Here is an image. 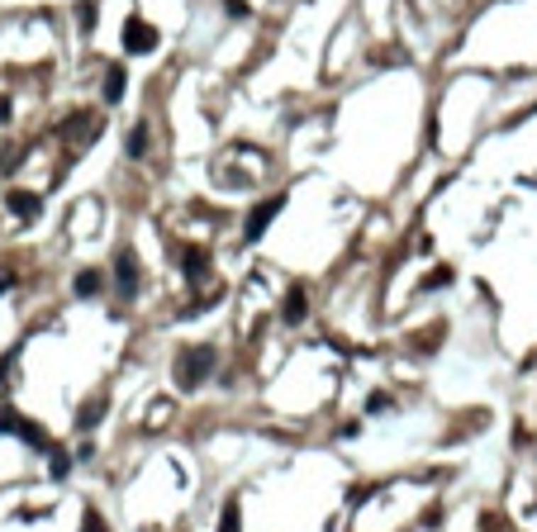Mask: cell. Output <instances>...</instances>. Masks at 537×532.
<instances>
[{
    "label": "cell",
    "mask_w": 537,
    "mask_h": 532,
    "mask_svg": "<svg viewBox=\"0 0 537 532\" xmlns=\"http://www.w3.org/2000/svg\"><path fill=\"white\" fill-rule=\"evenodd\" d=\"M447 281H452V271H447V266H438V271H433V276H428V290H443Z\"/></svg>",
    "instance_id": "cell-15"
},
{
    "label": "cell",
    "mask_w": 537,
    "mask_h": 532,
    "mask_svg": "<svg viewBox=\"0 0 537 532\" xmlns=\"http://www.w3.org/2000/svg\"><path fill=\"white\" fill-rule=\"evenodd\" d=\"M124 153L128 157H143V153H148V124H133V133H128V143H124Z\"/></svg>",
    "instance_id": "cell-11"
},
{
    "label": "cell",
    "mask_w": 537,
    "mask_h": 532,
    "mask_svg": "<svg viewBox=\"0 0 537 532\" xmlns=\"http://www.w3.org/2000/svg\"><path fill=\"white\" fill-rule=\"evenodd\" d=\"M157 48V29L143 24V19H128L124 24V52H153Z\"/></svg>",
    "instance_id": "cell-4"
},
{
    "label": "cell",
    "mask_w": 537,
    "mask_h": 532,
    "mask_svg": "<svg viewBox=\"0 0 537 532\" xmlns=\"http://www.w3.org/2000/svg\"><path fill=\"white\" fill-rule=\"evenodd\" d=\"M48 452H52V466H48V470H52V475L62 480L67 470H72V456H67V452H57V447H48Z\"/></svg>",
    "instance_id": "cell-13"
},
{
    "label": "cell",
    "mask_w": 537,
    "mask_h": 532,
    "mask_svg": "<svg viewBox=\"0 0 537 532\" xmlns=\"http://www.w3.org/2000/svg\"><path fill=\"white\" fill-rule=\"evenodd\" d=\"M77 24H81V29H86V33L95 29V5H91V0H86V5H81V10H77Z\"/></svg>",
    "instance_id": "cell-14"
},
{
    "label": "cell",
    "mask_w": 537,
    "mask_h": 532,
    "mask_svg": "<svg viewBox=\"0 0 537 532\" xmlns=\"http://www.w3.org/2000/svg\"><path fill=\"white\" fill-rule=\"evenodd\" d=\"M181 266H186V276H190V281H200V276L209 271V252H205V248H190L186 257H181Z\"/></svg>",
    "instance_id": "cell-10"
},
{
    "label": "cell",
    "mask_w": 537,
    "mask_h": 532,
    "mask_svg": "<svg viewBox=\"0 0 537 532\" xmlns=\"http://www.w3.org/2000/svg\"><path fill=\"white\" fill-rule=\"evenodd\" d=\"M100 419H105V394H95V399H86V404L77 409V428L81 433H91Z\"/></svg>",
    "instance_id": "cell-7"
},
{
    "label": "cell",
    "mask_w": 537,
    "mask_h": 532,
    "mask_svg": "<svg viewBox=\"0 0 537 532\" xmlns=\"http://www.w3.org/2000/svg\"><path fill=\"white\" fill-rule=\"evenodd\" d=\"M114 290H119V299L138 295V257H133V248H119V257H114Z\"/></svg>",
    "instance_id": "cell-3"
},
{
    "label": "cell",
    "mask_w": 537,
    "mask_h": 532,
    "mask_svg": "<svg viewBox=\"0 0 537 532\" xmlns=\"http://www.w3.org/2000/svg\"><path fill=\"white\" fill-rule=\"evenodd\" d=\"M304 314H309V295H304V285H295V290L285 295V309H281V318H285V323H300Z\"/></svg>",
    "instance_id": "cell-6"
},
{
    "label": "cell",
    "mask_w": 537,
    "mask_h": 532,
    "mask_svg": "<svg viewBox=\"0 0 537 532\" xmlns=\"http://www.w3.org/2000/svg\"><path fill=\"white\" fill-rule=\"evenodd\" d=\"M285 209V195H271V200H262V204H253V214H248V223H243V238L248 243H257V238L271 228V219Z\"/></svg>",
    "instance_id": "cell-2"
},
{
    "label": "cell",
    "mask_w": 537,
    "mask_h": 532,
    "mask_svg": "<svg viewBox=\"0 0 537 532\" xmlns=\"http://www.w3.org/2000/svg\"><path fill=\"white\" fill-rule=\"evenodd\" d=\"M86 532H105V523H100L95 514H86Z\"/></svg>",
    "instance_id": "cell-16"
},
{
    "label": "cell",
    "mask_w": 537,
    "mask_h": 532,
    "mask_svg": "<svg viewBox=\"0 0 537 532\" xmlns=\"http://www.w3.org/2000/svg\"><path fill=\"white\" fill-rule=\"evenodd\" d=\"M214 361H219L214 347H181V352H176V366H172L176 390H200V385L214 376Z\"/></svg>",
    "instance_id": "cell-1"
},
{
    "label": "cell",
    "mask_w": 537,
    "mask_h": 532,
    "mask_svg": "<svg viewBox=\"0 0 537 532\" xmlns=\"http://www.w3.org/2000/svg\"><path fill=\"white\" fill-rule=\"evenodd\" d=\"M219 532H243V514H238V504H223V514H219Z\"/></svg>",
    "instance_id": "cell-12"
},
{
    "label": "cell",
    "mask_w": 537,
    "mask_h": 532,
    "mask_svg": "<svg viewBox=\"0 0 537 532\" xmlns=\"http://www.w3.org/2000/svg\"><path fill=\"white\" fill-rule=\"evenodd\" d=\"M124 91H128V72L119 62H110V72H105V100H124Z\"/></svg>",
    "instance_id": "cell-8"
},
{
    "label": "cell",
    "mask_w": 537,
    "mask_h": 532,
    "mask_svg": "<svg viewBox=\"0 0 537 532\" xmlns=\"http://www.w3.org/2000/svg\"><path fill=\"white\" fill-rule=\"evenodd\" d=\"M100 285H105V276H100L95 266H86V271H77V281H72V290H77L81 299H91V295H100Z\"/></svg>",
    "instance_id": "cell-9"
},
{
    "label": "cell",
    "mask_w": 537,
    "mask_h": 532,
    "mask_svg": "<svg viewBox=\"0 0 537 532\" xmlns=\"http://www.w3.org/2000/svg\"><path fill=\"white\" fill-rule=\"evenodd\" d=\"M10 285H15V271H0V295H5Z\"/></svg>",
    "instance_id": "cell-17"
},
{
    "label": "cell",
    "mask_w": 537,
    "mask_h": 532,
    "mask_svg": "<svg viewBox=\"0 0 537 532\" xmlns=\"http://www.w3.org/2000/svg\"><path fill=\"white\" fill-rule=\"evenodd\" d=\"M5 204L15 209L19 219H38V209H43V200H38L33 190H10V195H5Z\"/></svg>",
    "instance_id": "cell-5"
}]
</instances>
